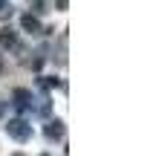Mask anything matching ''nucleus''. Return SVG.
Listing matches in <instances>:
<instances>
[{
	"label": "nucleus",
	"instance_id": "f257e3e1",
	"mask_svg": "<svg viewBox=\"0 0 156 156\" xmlns=\"http://www.w3.org/2000/svg\"><path fill=\"white\" fill-rule=\"evenodd\" d=\"M6 133L12 136L15 142H26V139H32V124L26 122V119H9V124H6Z\"/></svg>",
	"mask_w": 156,
	"mask_h": 156
},
{
	"label": "nucleus",
	"instance_id": "f03ea898",
	"mask_svg": "<svg viewBox=\"0 0 156 156\" xmlns=\"http://www.w3.org/2000/svg\"><path fill=\"white\" fill-rule=\"evenodd\" d=\"M12 104H15V107H17V110H20V113H26V110H32L35 98H32V93H29V90L17 87L15 93H12Z\"/></svg>",
	"mask_w": 156,
	"mask_h": 156
},
{
	"label": "nucleus",
	"instance_id": "7ed1b4c3",
	"mask_svg": "<svg viewBox=\"0 0 156 156\" xmlns=\"http://www.w3.org/2000/svg\"><path fill=\"white\" fill-rule=\"evenodd\" d=\"M61 136H64V122H58V119H55V122L46 124V139H49V142L61 139Z\"/></svg>",
	"mask_w": 156,
	"mask_h": 156
},
{
	"label": "nucleus",
	"instance_id": "20e7f679",
	"mask_svg": "<svg viewBox=\"0 0 156 156\" xmlns=\"http://www.w3.org/2000/svg\"><path fill=\"white\" fill-rule=\"evenodd\" d=\"M0 44H3L6 49H12V46H17V35L12 32V29H3V32H0Z\"/></svg>",
	"mask_w": 156,
	"mask_h": 156
},
{
	"label": "nucleus",
	"instance_id": "39448f33",
	"mask_svg": "<svg viewBox=\"0 0 156 156\" xmlns=\"http://www.w3.org/2000/svg\"><path fill=\"white\" fill-rule=\"evenodd\" d=\"M23 29L26 32H41V20L32 17V15H23Z\"/></svg>",
	"mask_w": 156,
	"mask_h": 156
},
{
	"label": "nucleus",
	"instance_id": "423d86ee",
	"mask_svg": "<svg viewBox=\"0 0 156 156\" xmlns=\"http://www.w3.org/2000/svg\"><path fill=\"white\" fill-rule=\"evenodd\" d=\"M12 17V0H0V20Z\"/></svg>",
	"mask_w": 156,
	"mask_h": 156
},
{
	"label": "nucleus",
	"instance_id": "0eeeda50",
	"mask_svg": "<svg viewBox=\"0 0 156 156\" xmlns=\"http://www.w3.org/2000/svg\"><path fill=\"white\" fill-rule=\"evenodd\" d=\"M3 113H6V98L0 95V119H3Z\"/></svg>",
	"mask_w": 156,
	"mask_h": 156
},
{
	"label": "nucleus",
	"instance_id": "6e6552de",
	"mask_svg": "<svg viewBox=\"0 0 156 156\" xmlns=\"http://www.w3.org/2000/svg\"><path fill=\"white\" fill-rule=\"evenodd\" d=\"M12 156H23V153H12Z\"/></svg>",
	"mask_w": 156,
	"mask_h": 156
},
{
	"label": "nucleus",
	"instance_id": "1a4fd4ad",
	"mask_svg": "<svg viewBox=\"0 0 156 156\" xmlns=\"http://www.w3.org/2000/svg\"><path fill=\"white\" fill-rule=\"evenodd\" d=\"M0 69H3V61H0Z\"/></svg>",
	"mask_w": 156,
	"mask_h": 156
}]
</instances>
